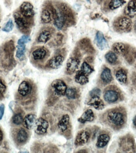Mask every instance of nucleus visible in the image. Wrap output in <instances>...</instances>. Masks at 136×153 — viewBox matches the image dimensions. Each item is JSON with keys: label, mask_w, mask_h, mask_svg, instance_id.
Masks as SVG:
<instances>
[{"label": "nucleus", "mask_w": 136, "mask_h": 153, "mask_svg": "<svg viewBox=\"0 0 136 153\" xmlns=\"http://www.w3.org/2000/svg\"><path fill=\"white\" fill-rule=\"evenodd\" d=\"M126 111L122 107L111 109L106 113V121L114 130H118L123 128L126 124Z\"/></svg>", "instance_id": "nucleus-1"}, {"label": "nucleus", "mask_w": 136, "mask_h": 153, "mask_svg": "<svg viewBox=\"0 0 136 153\" xmlns=\"http://www.w3.org/2000/svg\"><path fill=\"white\" fill-rule=\"evenodd\" d=\"M103 98L106 102L115 103L121 101L123 95L120 90L115 86H110L105 90Z\"/></svg>", "instance_id": "nucleus-2"}, {"label": "nucleus", "mask_w": 136, "mask_h": 153, "mask_svg": "<svg viewBox=\"0 0 136 153\" xmlns=\"http://www.w3.org/2000/svg\"><path fill=\"white\" fill-rule=\"evenodd\" d=\"M32 59L35 62H44L50 56V52L47 48L44 46L35 47L31 53Z\"/></svg>", "instance_id": "nucleus-3"}, {"label": "nucleus", "mask_w": 136, "mask_h": 153, "mask_svg": "<svg viewBox=\"0 0 136 153\" xmlns=\"http://www.w3.org/2000/svg\"><path fill=\"white\" fill-rule=\"evenodd\" d=\"M58 10L63 16L65 26H71L75 22V16L70 7L64 3H61L58 8Z\"/></svg>", "instance_id": "nucleus-4"}, {"label": "nucleus", "mask_w": 136, "mask_h": 153, "mask_svg": "<svg viewBox=\"0 0 136 153\" xmlns=\"http://www.w3.org/2000/svg\"><path fill=\"white\" fill-rule=\"evenodd\" d=\"M119 145L120 149L125 152H134L135 150V140L131 135H126L120 138Z\"/></svg>", "instance_id": "nucleus-5"}, {"label": "nucleus", "mask_w": 136, "mask_h": 153, "mask_svg": "<svg viewBox=\"0 0 136 153\" xmlns=\"http://www.w3.org/2000/svg\"><path fill=\"white\" fill-rule=\"evenodd\" d=\"M14 20L19 29L24 33H27L30 27L31 23L28 18L25 17L21 14L16 13L14 14Z\"/></svg>", "instance_id": "nucleus-6"}, {"label": "nucleus", "mask_w": 136, "mask_h": 153, "mask_svg": "<svg viewBox=\"0 0 136 153\" xmlns=\"http://www.w3.org/2000/svg\"><path fill=\"white\" fill-rule=\"evenodd\" d=\"M51 86L54 92L57 95L63 96L65 95L67 88L65 82L62 80H54L51 84Z\"/></svg>", "instance_id": "nucleus-7"}, {"label": "nucleus", "mask_w": 136, "mask_h": 153, "mask_svg": "<svg viewBox=\"0 0 136 153\" xmlns=\"http://www.w3.org/2000/svg\"><path fill=\"white\" fill-rule=\"evenodd\" d=\"M49 123L47 121L40 117L35 121L34 126L35 132L38 134H44L47 131Z\"/></svg>", "instance_id": "nucleus-8"}, {"label": "nucleus", "mask_w": 136, "mask_h": 153, "mask_svg": "<svg viewBox=\"0 0 136 153\" xmlns=\"http://www.w3.org/2000/svg\"><path fill=\"white\" fill-rule=\"evenodd\" d=\"M53 33V29L52 27H46L42 29L37 37V41L45 44L51 39Z\"/></svg>", "instance_id": "nucleus-9"}, {"label": "nucleus", "mask_w": 136, "mask_h": 153, "mask_svg": "<svg viewBox=\"0 0 136 153\" xmlns=\"http://www.w3.org/2000/svg\"><path fill=\"white\" fill-rule=\"evenodd\" d=\"M64 59V56L61 54L55 55L48 61L46 66L51 69H58L63 64Z\"/></svg>", "instance_id": "nucleus-10"}, {"label": "nucleus", "mask_w": 136, "mask_h": 153, "mask_svg": "<svg viewBox=\"0 0 136 153\" xmlns=\"http://www.w3.org/2000/svg\"><path fill=\"white\" fill-rule=\"evenodd\" d=\"M90 136V134L88 131L85 130H81L76 135L75 140V145L76 146L84 145L89 140Z\"/></svg>", "instance_id": "nucleus-11"}, {"label": "nucleus", "mask_w": 136, "mask_h": 153, "mask_svg": "<svg viewBox=\"0 0 136 153\" xmlns=\"http://www.w3.org/2000/svg\"><path fill=\"white\" fill-rule=\"evenodd\" d=\"M20 12L21 15L28 19H31L34 15L33 6L29 2H24L21 4Z\"/></svg>", "instance_id": "nucleus-12"}, {"label": "nucleus", "mask_w": 136, "mask_h": 153, "mask_svg": "<svg viewBox=\"0 0 136 153\" xmlns=\"http://www.w3.org/2000/svg\"><path fill=\"white\" fill-rule=\"evenodd\" d=\"M80 60L76 57H70L68 60L66 64V71L69 74H74L78 69L80 64Z\"/></svg>", "instance_id": "nucleus-13"}, {"label": "nucleus", "mask_w": 136, "mask_h": 153, "mask_svg": "<svg viewBox=\"0 0 136 153\" xmlns=\"http://www.w3.org/2000/svg\"><path fill=\"white\" fill-rule=\"evenodd\" d=\"M32 86L28 81H23L19 85L18 92L19 95L22 97H26L32 93Z\"/></svg>", "instance_id": "nucleus-14"}, {"label": "nucleus", "mask_w": 136, "mask_h": 153, "mask_svg": "<svg viewBox=\"0 0 136 153\" xmlns=\"http://www.w3.org/2000/svg\"><path fill=\"white\" fill-rule=\"evenodd\" d=\"M132 25V21L129 18L123 17L115 22V26L120 31H126L130 29Z\"/></svg>", "instance_id": "nucleus-15"}, {"label": "nucleus", "mask_w": 136, "mask_h": 153, "mask_svg": "<svg viewBox=\"0 0 136 153\" xmlns=\"http://www.w3.org/2000/svg\"><path fill=\"white\" fill-rule=\"evenodd\" d=\"M95 42L97 46L100 50H103L107 48L108 46L107 41L102 32L98 31L95 36Z\"/></svg>", "instance_id": "nucleus-16"}, {"label": "nucleus", "mask_w": 136, "mask_h": 153, "mask_svg": "<svg viewBox=\"0 0 136 153\" xmlns=\"http://www.w3.org/2000/svg\"><path fill=\"white\" fill-rule=\"evenodd\" d=\"M79 45L81 50L87 53L92 54L95 52L91 41L88 38H85L81 39L79 42Z\"/></svg>", "instance_id": "nucleus-17"}, {"label": "nucleus", "mask_w": 136, "mask_h": 153, "mask_svg": "<svg viewBox=\"0 0 136 153\" xmlns=\"http://www.w3.org/2000/svg\"><path fill=\"white\" fill-rule=\"evenodd\" d=\"M87 105L92 106L95 109L98 110L103 109L105 107L104 103L100 99V97L98 96L92 97Z\"/></svg>", "instance_id": "nucleus-18"}, {"label": "nucleus", "mask_w": 136, "mask_h": 153, "mask_svg": "<svg viewBox=\"0 0 136 153\" xmlns=\"http://www.w3.org/2000/svg\"><path fill=\"white\" fill-rule=\"evenodd\" d=\"M15 137L16 140L18 143L23 144L26 143L28 139V134L25 129L20 128L17 131Z\"/></svg>", "instance_id": "nucleus-19"}, {"label": "nucleus", "mask_w": 136, "mask_h": 153, "mask_svg": "<svg viewBox=\"0 0 136 153\" xmlns=\"http://www.w3.org/2000/svg\"><path fill=\"white\" fill-rule=\"evenodd\" d=\"M36 119L37 116L35 115L32 114H27L24 119V126L28 130H32L34 128Z\"/></svg>", "instance_id": "nucleus-20"}, {"label": "nucleus", "mask_w": 136, "mask_h": 153, "mask_svg": "<svg viewBox=\"0 0 136 153\" xmlns=\"http://www.w3.org/2000/svg\"><path fill=\"white\" fill-rule=\"evenodd\" d=\"M100 79L105 84H108L112 82L113 80V76L111 70L109 68H104L100 75Z\"/></svg>", "instance_id": "nucleus-21"}, {"label": "nucleus", "mask_w": 136, "mask_h": 153, "mask_svg": "<svg viewBox=\"0 0 136 153\" xmlns=\"http://www.w3.org/2000/svg\"><path fill=\"white\" fill-rule=\"evenodd\" d=\"M94 119V115L92 110L89 109L86 110L82 115L78 119L79 122L82 124L87 122H92Z\"/></svg>", "instance_id": "nucleus-22"}, {"label": "nucleus", "mask_w": 136, "mask_h": 153, "mask_svg": "<svg viewBox=\"0 0 136 153\" xmlns=\"http://www.w3.org/2000/svg\"><path fill=\"white\" fill-rule=\"evenodd\" d=\"M125 13L131 17H133L136 15V0L129 1L125 8Z\"/></svg>", "instance_id": "nucleus-23"}, {"label": "nucleus", "mask_w": 136, "mask_h": 153, "mask_svg": "<svg viewBox=\"0 0 136 153\" xmlns=\"http://www.w3.org/2000/svg\"><path fill=\"white\" fill-rule=\"evenodd\" d=\"M75 79V81L77 83L81 85H85L89 82L88 76L81 70L76 72Z\"/></svg>", "instance_id": "nucleus-24"}, {"label": "nucleus", "mask_w": 136, "mask_h": 153, "mask_svg": "<svg viewBox=\"0 0 136 153\" xmlns=\"http://www.w3.org/2000/svg\"><path fill=\"white\" fill-rule=\"evenodd\" d=\"M69 120L70 117L69 115L66 114L63 115L60 120L58 121L57 125L58 128L62 132H64L67 129Z\"/></svg>", "instance_id": "nucleus-25"}, {"label": "nucleus", "mask_w": 136, "mask_h": 153, "mask_svg": "<svg viewBox=\"0 0 136 153\" xmlns=\"http://www.w3.org/2000/svg\"><path fill=\"white\" fill-rule=\"evenodd\" d=\"M110 140V137L107 134H102L98 136L96 146L98 148H103L107 145Z\"/></svg>", "instance_id": "nucleus-26"}, {"label": "nucleus", "mask_w": 136, "mask_h": 153, "mask_svg": "<svg viewBox=\"0 0 136 153\" xmlns=\"http://www.w3.org/2000/svg\"><path fill=\"white\" fill-rule=\"evenodd\" d=\"M112 48L115 53L119 55H125L128 50L125 44L120 42L115 43Z\"/></svg>", "instance_id": "nucleus-27"}, {"label": "nucleus", "mask_w": 136, "mask_h": 153, "mask_svg": "<svg viewBox=\"0 0 136 153\" xmlns=\"http://www.w3.org/2000/svg\"><path fill=\"white\" fill-rule=\"evenodd\" d=\"M52 16L51 9L44 8L42 10L41 19L43 23L48 24L51 22L52 20Z\"/></svg>", "instance_id": "nucleus-28"}, {"label": "nucleus", "mask_w": 136, "mask_h": 153, "mask_svg": "<svg viewBox=\"0 0 136 153\" xmlns=\"http://www.w3.org/2000/svg\"><path fill=\"white\" fill-rule=\"evenodd\" d=\"M115 77L117 81L120 83L122 84L126 83L127 79L126 71L122 68L119 69L116 72Z\"/></svg>", "instance_id": "nucleus-29"}, {"label": "nucleus", "mask_w": 136, "mask_h": 153, "mask_svg": "<svg viewBox=\"0 0 136 153\" xmlns=\"http://www.w3.org/2000/svg\"><path fill=\"white\" fill-rule=\"evenodd\" d=\"M126 2L125 0H111L108 7L111 10L118 9Z\"/></svg>", "instance_id": "nucleus-30"}, {"label": "nucleus", "mask_w": 136, "mask_h": 153, "mask_svg": "<svg viewBox=\"0 0 136 153\" xmlns=\"http://www.w3.org/2000/svg\"><path fill=\"white\" fill-rule=\"evenodd\" d=\"M106 61L109 64L115 65L118 62V57L115 53L113 51H109L106 53L105 56Z\"/></svg>", "instance_id": "nucleus-31"}, {"label": "nucleus", "mask_w": 136, "mask_h": 153, "mask_svg": "<svg viewBox=\"0 0 136 153\" xmlns=\"http://www.w3.org/2000/svg\"><path fill=\"white\" fill-rule=\"evenodd\" d=\"M81 70L87 76L90 75L94 71L92 67L86 62H84L82 63Z\"/></svg>", "instance_id": "nucleus-32"}, {"label": "nucleus", "mask_w": 136, "mask_h": 153, "mask_svg": "<svg viewBox=\"0 0 136 153\" xmlns=\"http://www.w3.org/2000/svg\"><path fill=\"white\" fill-rule=\"evenodd\" d=\"M17 50L16 52V57L19 59H22L23 58L26 50V46L24 45H18L17 46Z\"/></svg>", "instance_id": "nucleus-33"}, {"label": "nucleus", "mask_w": 136, "mask_h": 153, "mask_svg": "<svg viewBox=\"0 0 136 153\" xmlns=\"http://www.w3.org/2000/svg\"><path fill=\"white\" fill-rule=\"evenodd\" d=\"M65 95L69 99H75L77 96V91L74 88H67L66 92Z\"/></svg>", "instance_id": "nucleus-34"}, {"label": "nucleus", "mask_w": 136, "mask_h": 153, "mask_svg": "<svg viewBox=\"0 0 136 153\" xmlns=\"http://www.w3.org/2000/svg\"><path fill=\"white\" fill-rule=\"evenodd\" d=\"M24 118L21 114L18 113L15 114L13 117V122L16 125H20L23 123Z\"/></svg>", "instance_id": "nucleus-35"}, {"label": "nucleus", "mask_w": 136, "mask_h": 153, "mask_svg": "<svg viewBox=\"0 0 136 153\" xmlns=\"http://www.w3.org/2000/svg\"><path fill=\"white\" fill-rule=\"evenodd\" d=\"M14 27L13 21L12 20H9L7 22L4 27L2 29V30L5 32H10L12 30Z\"/></svg>", "instance_id": "nucleus-36"}, {"label": "nucleus", "mask_w": 136, "mask_h": 153, "mask_svg": "<svg viewBox=\"0 0 136 153\" xmlns=\"http://www.w3.org/2000/svg\"><path fill=\"white\" fill-rule=\"evenodd\" d=\"M31 40V38L28 35H24L18 40V45H24Z\"/></svg>", "instance_id": "nucleus-37"}, {"label": "nucleus", "mask_w": 136, "mask_h": 153, "mask_svg": "<svg viewBox=\"0 0 136 153\" xmlns=\"http://www.w3.org/2000/svg\"><path fill=\"white\" fill-rule=\"evenodd\" d=\"M101 91L100 89L98 88H95L92 90L90 91L89 93V95L91 97L95 96H100V94H101Z\"/></svg>", "instance_id": "nucleus-38"}, {"label": "nucleus", "mask_w": 136, "mask_h": 153, "mask_svg": "<svg viewBox=\"0 0 136 153\" xmlns=\"http://www.w3.org/2000/svg\"><path fill=\"white\" fill-rule=\"evenodd\" d=\"M6 89V86L3 83L2 80L0 79V98L4 94Z\"/></svg>", "instance_id": "nucleus-39"}, {"label": "nucleus", "mask_w": 136, "mask_h": 153, "mask_svg": "<svg viewBox=\"0 0 136 153\" xmlns=\"http://www.w3.org/2000/svg\"><path fill=\"white\" fill-rule=\"evenodd\" d=\"M5 106L4 104L0 105V120L2 119L4 114Z\"/></svg>", "instance_id": "nucleus-40"}, {"label": "nucleus", "mask_w": 136, "mask_h": 153, "mask_svg": "<svg viewBox=\"0 0 136 153\" xmlns=\"http://www.w3.org/2000/svg\"><path fill=\"white\" fill-rule=\"evenodd\" d=\"M132 81L133 85L136 84V74H133L132 76Z\"/></svg>", "instance_id": "nucleus-41"}, {"label": "nucleus", "mask_w": 136, "mask_h": 153, "mask_svg": "<svg viewBox=\"0 0 136 153\" xmlns=\"http://www.w3.org/2000/svg\"><path fill=\"white\" fill-rule=\"evenodd\" d=\"M132 123H133L134 126L136 129V115L132 120Z\"/></svg>", "instance_id": "nucleus-42"}, {"label": "nucleus", "mask_w": 136, "mask_h": 153, "mask_svg": "<svg viewBox=\"0 0 136 153\" xmlns=\"http://www.w3.org/2000/svg\"><path fill=\"white\" fill-rule=\"evenodd\" d=\"M2 138H3V134H2V131L0 130V142L2 141Z\"/></svg>", "instance_id": "nucleus-43"}, {"label": "nucleus", "mask_w": 136, "mask_h": 153, "mask_svg": "<svg viewBox=\"0 0 136 153\" xmlns=\"http://www.w3.org/2000/svg\"><path fill=\"white\" fill-rule=\"evenodd\" d=\"M87 1H88V2H89L90 1V0H87Z\"/></svg>", "instance_id": "nucleus-44"}, {"label": "nucleus", "mask_w": 136, "mask_h": 153, "mask_svg": "<svg viewBox=\"0 0 136 153\" xmlns=\"http://www.w3.org/2000/svg\"><path fill=\"white\" fill-rule=\"evenodd\" d=\"M135 29L136 30V26H135Z\"/></svg>", "instance_id": "nucleus-45"}, {"label": "nucleus", "mask_w": 136, "mask_h": 153, "mask_svg": "<svg viewBox=\"0 0 136 153\" xmlns=\"http://www.w3.org/2000/svg\"></svg>", "instance_id": "nucleus-46"}]
</instances>
